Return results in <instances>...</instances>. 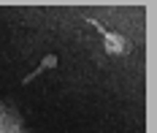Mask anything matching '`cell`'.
I'll list each match as a JSON object with an SVG mask.
<instances>
[{
    "label": "cell",
    "instance_id": "cell-1",
    "mask_svg": "<svg viewBox=\"0 0 157 133\" xmlns=\"http://www.w3.org/2000/svg\"><path fill=\"white\" fill-rule=\"evenodd\" d=\"M87 22L100 33V38H103V49H106L109 57H127V54L133 52V41H130L127 35L114 33V30H109V27H103V22H98V19H87Z\"/></svg>",
    "mask_w": 157,
    "mask_h": 133
},
{
    "label": "cell",
    "instance_id": "cell-2",
    "mask_svg": "<svg viewBox=\"0 0 157 133\" xmlns=\"http://www.w3.org/2000/svg\"><path fill=\"white\" fill-rule=\"evenodd\" d=\"M57 65H60V57H57V54H46V57L38 63V68H35V71H30V73L22 79V84H30L35 76H41V73H46V71H52V68H57Z\"/></svg>",
    "mask_w": 157,
    "mask_h": 133
}]
</instances>
